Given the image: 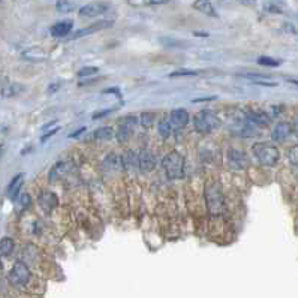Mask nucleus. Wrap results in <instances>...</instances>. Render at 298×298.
<instances>
[{
  "label": "nucleus",
  "instance_id": "31",
  "mask_svg": "<svg viewBox=\"0 0 298 298\" xmlns=\"http://www.w3.org/2000/svg\"><path fill=\"white\" fill-rule=\"evenodd\" d=\"M288 157H289V162H291L294 167H298V146H294V147L289 150Z\"/></svg>",
  "mask_w": 298,
  "mask_h": 298
},
{
  "label": "nucleus",
  "instance_id": "6",
  "mask_svg": "<svg viewBox=\"0 0 298 298\" xmlns=\"http://www.w3.org/2000/svg\"><path fill=\"white\" fill-rule=\"evenodd\" d=\"M226 157H228V165H229V168L234 169V171H243V169H246V168L249 167V164H250L247 154H246L243 150H240V149H229Z\"/></svg>",
  "mask_w": 298,
  "mask_h": 298
},
{
  "label": "nucleus",
  "instance_id": "12",
  "mask_svg": "<svg viewBox=\"0 0 298 298\" xmlns=\"http://www.w3.org/2000/svg\"><path fill=\"white\" fill-rule=\"evenodd\" d=\"M291 133H292V125L286 123V122H280L274 126L271 138L276 143H283L285 140H288V138L291 136Z\"/></svg>",
  "mask_w": 298,
  "mask_h": 298
},
{
  "label": "nucleus",
  "instance_id": "16",
  "mask_svg": "<svg viewBox=\"0 0 298 298\" xmlns=\"http://www.w3.org/2000/svg\"><path fill=\"white\" fill-rule=\"evenodd\" d=\"M193 8L208 17H219V12H217L216 6L211 3V0H195Z\"/></svg>",
  "mask_w": 298,
  "mask_h": 298
},
{
  "label": "nucleus",
  "instance_id": "28",
  "mask_svg": "<svg viewBox=\"0 0 298 298\" xmlns=\"http://www.w3.org/2000/svg\"><path fill=\"white\" fill-rule=\"evenodd\" d=\"M105 165H110L111 169H117L122 167V161L118 159V156L115 154H110L107 159H105Z\"/></svg>",
  "mask_w": 298,
  "mask_h": 298
},
{
  "label": "nucleus",
  "instance_id": "24",
  "mask_svg": "<svg viewBox=\"0 0 298 298\" xmlns=\"http://www.w3.org/2000/svg\"><path fill=\"white\" fill-rule=\"evenodd\" d=\"M24 90V87L21 86V84H9V86H6L3 90H2V94L5 96V97H14V96H17V94H19Z\"/></svg>",
  "mask_w": 298,
  "mask_h": 298
},
{
  "label": "nucleus",
  "instance_id": "17",
  "mask_svg": "<svg viewBox=\"0 0 298 298\" xmlns=\"http://www.w3.org/2000/svg\"><path fill=\"white\" fill-rule=\"evenodd\" d=\"M120 161H122V168L123 169L133 171V169L138 168V153H135L133 150H128L120 157Z\"/></svg>",
  "mask_w": 298,
  "mask_h": 298
},
{
  "label": "nucleus",
  "instance_id": "36",
  "mask_svg": "<svg viewBox=\"0 0 298 298\" xmlns=\"http://www.w3.org/2000/svg\"><path fill=\"white\" fill-rule=\"evenodd\" d=\"M242 2H243V3H252L253 0H242Z\"/></svg>",
  "mask_w": 298,
  "mask_h": 298
},
{
  "label": "nucleus",
  "instance_id": "20",
  "mask_svg": "<svg viewBox=\"0 0 298 298\" xmlns=\"http://www.w3.org/2000/svg\"><path fill=\"white\" fill-rule=\"evenodd\" d=\"M93 136L99 141H108V140H111V138L115 136V130L111 126H102V128H99V129L94 130Z\"/></svg>",
  "mask_w": 298,
  "mask_h": 298
},
{
  "label": "nucleus",
  "instance_id": "2",
  "mask_svg": "<svg viewBox=\"0 0 298 298\" xmlns=\"http://www.w3.org/2000/svg\"><path fill=\"white\" fill-rule=\"evenodd\" d=\"M253 156L264 167H274L280 161V151L271 143H256L253 146Z\"/></svg>",
  "mask_w": 298,
  "mask_h": 298
},
{
  "label": "nucleus",
  "instance_id": "19",
  "mask_svg": "<svg viewBox=\"0 0 298 298\" xmlns=\"http://www.w3.org/2000/svg\"><path fill=\"white\" fill-rule=\"evenodd\" d=\"M72 21H62V23H57L51 27V35L54 37H65L71 33L72 30Z\"/></svg>",
  "mask_w": 298,
  "mask_h": 298
},
{
  "label": "nucleus",
  "instance_id": "25",
  "mask_svg": "<svg viewBox=\"0 0 298 298\" xmlns=\"http://www.w3.org/2000/svg\"><path fill=\"white\" fill-rule=\"evenodd\" d=\"M56 8L60 12H72L75 9V2H72V0H57Z\"/></svg>",
  "mask_w": 298,
  "mask_h": 298
},
{
  "label": "nucleus",
  "instance_id": "1",
  "mask_svg": "<svg viewBox=\"0 0 298 298\" xmlns=\"http://www.w3.org/2000/svg\"><path fill=\"white\" fill-rule=\"evenodd\" d=\"M204 198H205V205L210 216H222L225 213V208H226L225 196L221 185L217 182L208 180L205 183Z\"/></svg>",
  "mask_w": 298,
  "mask_h": 298
},
{
  "label": "nucleus",
  "instance_id": "11",
  "mask_svg": "<svg viewBox=\"0 0 298 298\" xmlns=\"http://www.w3.org/2000/svg\"><path fill=\"white\" fill-rule=\"evenodd\" d=\"M244 117L255 126H267L271 122L270 115L267 112H264L262 110H249V111H246Z\"/></svg>",
  "mask_w": 298,
  "mask_h": 298
},
{
  "label": "nucleus",
  "instance_id": "21",
  "mask_svg": "<svg viewBox=\"0 0 298 298\" xmlns=\"http://www.w3.org/2000/svg\"><path fill=\"white\" fill-rule=\"evenodd\" d=\"M14 247H15V243H14V240H12L11 237L2 238V240H0V256H8V255H11L12 250H14Z\"/></svg>",
  "mask_w": 298,
  "mask_h": 298
},
{
  "label": "nucleus",
  "instance_id": "22",
  "mask_svg": "<svg viewBox=\"0 0 298 298\" xmlns=\"http://www.w3.org/2000/svg\"><path fill=\"white\" fill-rule=\"evenodd\" d=\"M157 130H159V135H161V138L167 140V138H169L171 133H172V125H171V122L167 120V118H164V120L159 122V125H157Z\"/></svg>",
  "mask_w": 298,
  "mask_h": 298
},
{
  "label": "nucleus",
  "instance_id": "23",
  "mask_svg": "<svg viewBox=\"0 0 298 298\" xmlns=\"http://www.w3.org/2000/svg\"><path fill=\"white\" fill-rule=\"evenodd\" d=\"M169 0H128V3L132 6H154V5H164Z\"/></svg>",
  "mask_w": 298,
  "mask_h": 298
},
{
  "label": "nucleus",
  "instance_id": "32",
  "mask_svg": "<svg viewBox=\"0 0 298 298\" xmlns=\"http://www.w3.org/2000/svg\"><path fill=\"white\" fill-rule=\"evenodd\" d=\"M253 84H258V86H265V87H276V86H277V83L267 81V79H253Z\"/></svg>",
  "mask_w": 298,
  "mask_h": 298
},
{
  "label": "nucleus",
  "instance_id": "14",
  "mask_svg": "<svg viewBox=\"0 0 298 298\" xmlns=\"http://www.w3.org/2000/svg\"><path fill=\"white\" fill-rule=\"evenodd\" d=\"M39 205H41V208L47 213H51L57 205H58V198L56 193L53 192H44L41 193V196H39Z\"/></svg>",
  "mask_w": 298,
  "mask_h": 298
},
{
  "label": "nucleus",
  "instance_id": "37",
  "mask_svg": "<svg viewBox=\"0 0 298 298\" xmlns=\"http://www.w3.org/2000/svg\"><path fill=\"white\" fill-rule=\"evenodd\" d=\"M2 153H3V147L0 146V156H2Z\"/></svg>",
  "mask_w": 298,
  "mask_h": 298
},
{
  "label": "nucleus",
  "instance_id": "7",
  "mask_svg": "<svg viewBox=\"0 0 298 298\" xmlns=\"http://www.w3.org/2000/svg\"><path fill=\"white\" fill-rule=\"evenodd\" d=\"M136 123V118L135 117H128V118H123L120 126H118L117 132H115V136L117 140L120 143H128L130 140V136L133 133V126Z\"/></svg>",
  "mask_w": 298,
  "mask_h": 298
},
{
  "label": "nucleus",
  "instance_id": "38",
  "mask_svg": "<svg viewBox=\"0 0 298 298\" xmlns=\"http://www.w3.org/2000/svg\"><path fill=\"white\" fill-rule=\"evenodd\" d=\"M3 3H5V0H0V6H2Z\"/></svg>",
  "mask_w": 298,
  "mask_h": 298
},
{
  "label": "nucleus",
  "instance_id": "34",
  "mask_svg": "<svg viewBox=\"0 0 298 298\" xmlns=\"http://www.w3.org/2000/svg\"><path fill=\"white\" fill-rule=\"evenodd\" d=\"M58 130H60V128H56V129H53V130H51V132H48L45 136H42V141H47L50 136H53V135H54V133H57Z\"/></svg>",
  "mask_w": 298,
  "mask_h": 298
},
{
  "label": "nucleus",
  "instance_id": "9",
  "mask_svg": "<svg viewBox=\"0 0 298 298\" xmlns=\"http://www.w3.org/2000/svg\"><path fill=\"white\" fill-rule=\"evenodd\" d=\"M110 8L111 6L107 2H92V3L81 6L78 12L81 17H97V15L105 14Z\"/></svg>",
  "mask_w": 298,
  "mask_h": 298
},
{
  "label": "nucleus",
  "instance_id": "3",
  "mask_svg": "<svg viewBox=\"0 0 298 298\" xmlns=\"http://www.w3.org/2000/svg\"><path fill=\"white\" fill-rule=\"evenodd\" d=\"M162 168L169 180H178L185 174V157L178 151H171L164 157Z\"/></svg>",
  "mask_w": 298,
  "mask_h": 298
},
{
  "label": "nucleus",
  "instance_id": "5",
  "mask_svg": "<svg viewBox=\"0 0 298 298\" xmlns=\"http://www.w3.org/2000/svg\"><path fill=\"white\" fill-rule=\"evenodd\" d=\"M8 277H9V282H11L12 286H15V288H24L30 282L32 273H30L27 264H24L23 261H17L14 264V267L11 268Z\"/></svg>",
  "mask_w": 298,
  "mask_h": 298
},
{
  "label": "nucleus",
  "instance_id": "26",
  "mask_svg": "<svg viewBox=\"0 0 298 298\" xmlns=\"http://www.w3.org/2000/svg\"><path fill=\"white\" fill-rule=\"evenodd\" d=\"M258 63L262 65V66H268V68H276V66L282 65V60H277V58L267 57V56H261L260 58H258Z\"/></svg>",
  "mask_w": 298,
  "mask_h": 298
},
{
  "label": "nucleus",
  "instance_id": "35",
  "mask_svg": "<svg viewBox=\"0 0 298 298\" xmlns=\"http://www.w3.org/2000/svg\"><path fill=\"white\" fill-rule=\"evenodd\" d=\"M292 132H295L298 135V115L294 118V123H292Z\"/></svg>",
  "mask_w": 298,
  "mask_h": 298
},
{
  "label": "nucleus",
  "instance_id": "29",
  "mask_svg": "<svg viewBox=\"0 0 298 298\" xmlns=\"http://www.w3.org/2000/svg\"><path fill=\"white\" fill-rule=\"evenodd\" d=\"M99 72V69L96 66H87V68H81L78 71V76H92V75H96Z\"/></svg>",
  "mask_w": 298,
  "mask_h": 298
},
{
  "label": "nucleus",
  "instance_id": "4",
  "mask_svg": "<svg viewBox=\"0 0 298 298\" xmlns=\"http://www.w3.org/2000/svg\"><path fill=\"white\" fill-rule=\"evenodd\" d=\"M193 126L198 133H211L221 126V118L211 111H201L193 118Z\"/></svg>",
  "mask_w": 298,
  "mask_h": 298
},
{
  "label": "nucleus",
  "instance_id": "13",
  "mask_svg": "<svg viewBox=\"0 0 298 298\" xmlns=\"http://www.w3.org/2000/svg\"><path fill=\"white\" fill-rule=\"evenodd\" d=\"M169 122H171L172 128L182 129V128L187 126V123H189V112L183 108H177L171 112Z\"/></svg>",
  "mask_w": 298,
  "mask_h": 298
},
{
  "label": "nucleus",
  "instance_id": "30",
  "mask_svg": "<svg viewBox=\"0 0 298 298\" xmlns=\"http://www.w3.org/2000/svg\"><path fill=\"white\" fill-rule=\"evenodd\" d=\"M19 205H21V210H27L32 205V198L29 193L19 195Z\"/></svg>",
  "mask_w": 298,
  "mask_h": 298
},
{
  "label": "nucleus",
  "instance_id": "18",
  "mask_svg": "<svg viewBox=\"0 0 298 298\" xmlns=\"http://www.w3.org/2000/svg\"><path fill=\"white\" fill-rule=\"evenodd\" d=\"M23 183H24V174H18L12 178V182L8 186V196L11 198V200H15V198L19 195Z\"/></svg>",
  "mask_w": 298,
  "mask_h": 298
},
{
  "label": "nucleus",
  "instance_id": "33",
  "mask_svg": "<svg viewBox=\"0 0 298 298\" xmlns=\"http://www.w3.org/2000/svg\"><path fill=\"white\" fill-rule=\"evenodd\" d=\"M200 72L196 71H177V72H172L171 76H186V75H198Z\"/></svg>",
  "mask_w": 298,
  "mask_h": 298
},
{
  "label": "nucleus",
  "instance_id": "8",
  "mask_svg": "<svg viewBox=\"0 0 298 298\" xmlns=\"http://www.w3.org/2000/svg\"><path fill=\"white\" fill-rule=\"evenodd\" d=\"M72 168H74L72 162H68V161H60V162L54 164L51 171H50V175H48L50 182L56 183L58 180H62L63 177H66L72 171Z\"/></svg>",
  "mask_w": 298,
  "mask_h": 298
},
{
  "label": "nucleus",
  "instance_id": "27",
  "mask_svg": "<svg viewBox=\"0 0 298 298\" xmlns=\"http://www.w3.org/2000/svg\"><path fill=\"white\" fill-rule=\"evenodd\" d=\"M154 120H156V114L151 112V111H146V112H143L141 117H140V123H141L144 128H150V126L154 123Z\"/></svg>",
  "mask_w": 298,
  "mask_h": 298
},
{
  "label": "nucleus",
  "instance_id": "10",
  "mask_svg": "<svg viewBox=\"0 0 298 298\" xmlns=\"http://www.w3.org/2000/svg\"><path fill=\"white\" fill-rule=\"evenodd\" d=\"M138 168L146 172H151L156 168V156L151 150L144 149L138 153Z\"/></svg>",
  "mask_w": 298,
  "mask_h": 298
},
{
  "label": "nucleus",
  "instance_id": "15",
  "mask_svg": "<svg viewBox=\"0 0 298 298\" xmlns=\"http://www.w3.org/2000/svg\"><path fill=\"white\" fill-rule=\"evenodd\" d=\"M112 26V21H99V23H94L93 26H89L86 29H81V30H76L69 39H78V37H83V36H87V35H92L94 32H99L102 29H107V27H111Z\"/></svg>",
  "mask_w": 298,
  "mask_h": 298
}]
</instances>
